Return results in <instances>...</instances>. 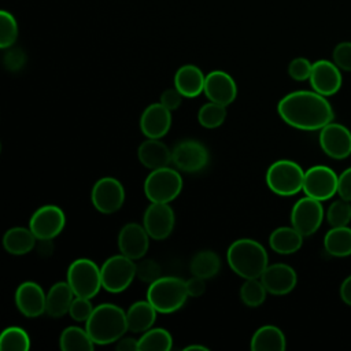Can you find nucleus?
I'll list each match as a JSON object with an SVG mask.
<instances>
[{"mask_svg":"<svg viewBox=\"0 0 351 351\" xmlns=\"http://www.w3.org/2000/svg\"><path fill=\"white\" fill-rule=\"evenodd\" d=\"M137 158L149 170L167 167L173 162L171 149L160 138H147L143 141L137 148Z\"/></svg>","mask_w":351,"mask_h":351,"instance_id":"nucleus-22","label":"nucleus"},{"mask_svg":"<svg viewBox=\"0 0 351 351\" xmlns=\"http://www.w3.org/2000/svg\"><path fill=\"white\" fill-rule=\"evenodd\" d=\"M226 261L229 267L243 278H259L269 265L265 247L252 239L234 240L228 251Z\"/></svg>","mask_w":351,"mask_h":351,"instance_id":"nucleus-3","label":"nucleus"},{"mask_svg":"<svg viewBox=\"0 0 351 351\" xmlns=\"http://www.w3.org/2000/svg\"><path fill=\"white\" fill-rule=\"evenodd\" d=\"M326 221L332 228L347 226L351 221V202L341 197L335 200L326 210Z\"/></svg>","mask_w":351,"mask_h":351,"instance_id":"nucleus-36","label":"nucleus"},{"mask_svg":"<svg viewBox=\"0 0 351 351\" xmlns=\"http://www.w3.org/2000/svg\"><path fill=\"white\" fill-rule=\"evenodd\" d=\"M156 310L148 300L134 302L126 311L128 330L133 333H144L151 329L156 319Z\"/></svg>","mask_w":351,"mask_h":351,"instance_id":"nucleus-25","label":"nucleus"},{"mask_svg":"<svg viewBox=\"0 0 351 351\" xmlns=\"http://www.w3.org/2000/svg\"><path fill=\"white\" fill-rule=\"evenodd\" d=\"M313 63L306 58H295L288 66V74L295 81H306L310 78Z\"/></svg>","mask_w":351,"mask_h":351,"instance_id":"nucleus-41","label":"nucleus"},{"mask_svg":"<svg viewBox=\"0 0 351 351\" xmlns=\"http://www.w3.org/2000/svg\"><path fill=\"white\" fill-rule=\"evenodd\" d=\"M173 347V337L163 328H151L138 339V351H169Z\"/></svg>","mask_w":351,"mask_h":351,"instance_id":"nucleus-32","label":"nucleus"},{"mask_svg":"<svg viewBox=\"0 0 351 351\" xmlns=\"http://www.w3.org/2000/svg\"><path fill=\"white\" fill-rule=\"evenodd\" d=\"M337 195L351 202V167H347L340 176H339V184H337Z\"/></svg>","mask_w":351,"mask_h":351,"instance_id":"nucleus-43","label":"nucleus"},{"mask_svg":"<svg viewBox=\"0 0 351 351\" xmlns=\"http://www.w3.org/2000/svg\"><path fill=\"white\" fill-rule=\"evenodd\" d=\"M226 119V106L215 101H208L197 111V121L206 129H215Z\"/></svg>","mask_w":351,"mask_h":351,"instance_id":"nucleus-34","label":"nucleus"},{"mask_svg":"<svg viewBox=\"0 0 351 351\" xmlns=\"http://www.w3.org/2000/svg\"><path fill=\"white\" fill-rule=\"evenodd\" d=\"M318 143L324 154L341 160L351 155V132L341 123L329 122L319 130Z\"/></svg>","mask_w":351,"mask_h":351,"instance_id":"nucleus-13","label":"nucleus"},{"mask_svg":"<svg viewBox=\"0 0 351 351\" xmlns=\"http://www.w3.org/2000/svg\"><path fill=\"white\" fill-rule=\"evenodd\" d=\"M171 126V111L162 103L149 104L140 117V130L147 138H162Z\"/></svg>","mask_w":351,"mask_h":351,"instance_id":"nucleus-21","label":"nucleus"},{"mask_svg":"<svg viewBox=\"0 0 351 351\" xmlns=\"http://www.w3.org/2000/svg\"><path fill=\"white\" fill-rule=\"evenodd\" d=\"M90 199L93 207L99 213H117L125 202L123 185L114 177H103L95 182L90 192Z\"/></svg>","mask_w":351,"mask_h":351,"instance_id":"nucleus-12","label":"nucleus"},{"mask_svg":"<svg viewBox=\"0 0 351 351\" xmlns=\"http://www.w3.org/2000/svg\"><path fill=\"white\" fill-rule=\"evenodd\" d=\"M0 348L11 351H26L30 348V337L19 326H8L0 335Z\"/></svg>","mask_w":351,"mask_h":351,"instance_id":"nucleus-33","label":"nucleus"},{"mask_svg":"<svg viewBox=\"0 0 351 351\" xmlns=\"http://www.w3.org/2000/svg\"><path fill=\"white\" fill-rule=\"evenodd\" d=\"M37 237L30 228L15 226L8 229L3 236V247L11 255H26L37 244Z\"/></svg>","mask_w":351,"mask_h":351,"instance_id":"nucleus-27","label":"nucleus"},{"mask_svg":"<svg viewBox=\"0 0 351 351\" xmlns=\"http://www.w3.org/2000/svg\"><path fill=\"white\" fill-rule=\"evenodd\" d=\"M103 288L111 293L123 292L136 278V263L123 254L112 255L100 267Z\"/></svg>","mask_w":351,"mask_h":351,"instance_id":"nucleus-8","label":"nucleus"},{"mask_svg":"<svg viewBox=\"0 0 351 351\" xmlns=\"http://www.w3.org/2000/svg\"><path fill=\"white\" fill-rule=\"evenodd\" d=\"M339 176L328 166L315 165L304 171L303 192L319 202L329 200L337 193Z\"/></svg>","mask_w":351,"mask_h":351,"instance_id":"nucleus-9","label":"nucleus"},{"mask_svg":"<svg viewBox=\"0 0 351 351\" xmlns=\"http://www.w3.org/2000/svg\"><path fill=\"white\" fill-rule=\"evenodd\" d=\"M162 274L160 266L158 262L152 261V259H140L138 263H136V277L143 281V282H154L155 280H158Z\"/></svg>","mask_w":351,"mask_h":351,"instance_id":"nucleus-38","label":"nucleus"},{"mask_svg":"<svg viewBox=\"0 0 351 351\" xmlns=\"http://www.w3.org/2000/svg\"><path fill=\"white\" fill-rule=\"evenodd\" d=\"M325 251L336 258L351 255V228L337 226L328 230L324 236Z\"/></svg>","mask_w":351,"mask_h":351,"instance_id":"nucleus-29","label":"nucleus"},{"mask_svg":"<svg viewBox=\"0 0 351 351\" xmlns=\"http://www.w3.org/2000/svg\"><path fill=\"white\" fill-rule=\"evenodd\" d=\"M36 247H37L38 254L43 255V256H49L52 254V251H53L52 240H38Z\"/></svg>","mask_w":351,"mask_h":351,"instance_id":"nucleus-48","label":"nucleus"},{"mask_svg":"<svg viewBox=\"0 0 351 351\" xmlns=\"http://www.w3.org/2000/svg\"><path fill=\"white\" fill-rule=\"evenodd\" d=\"M186 291L189 298H200L206 292V280L197 276H192L186 280Z\"/></svg>","mask_w":351,"mask_h":351,"instance_id":"nucleus-45","label":"nucleus"},{"mask_svg":"<svg viewBox=\"0 0 351 351\" xmlns=\"http://www.w3.org/2000/svg\"><path fill=\"white\" fill-rule=\"evenodd\" d=\"M182 99H184V96H182L181 92L174 86V88H170V89H166L165 92H162L159 103H162V104H163L166 108H169L170 111H174V110H177V108L181 106Z\"/></svg>","mask_w":351,"mask_h":351,"instance_id":"nucleus-42","label":"nucleus"},{"mask_svg":"<svg viewBox=\"0 0 351 351\" xmlns=\"http://www.w3.org/2000/svg\"><path fill=\"white\" fill-rule=\"evenodd\" d=\"M206 75L195 64H184L174 74V86L184 97L193 99L204 90Z\"/></svg>","mask_w":351,"mask_h":351,"instance_id":"nucleus-23","label":"nucleus"},{"mask_svg":"<svg viewBox=\"0 0 351 351\" xmlns=\"http://www.w3.org/2000/svg\"><path fill=\"white\" fill-rule=\"evenodd\" d=\"M189 298L186 281L174 276H162L149 284L147 300L158 313L170 314L180 310Z\"/></svg>","mask_w":351,"mask_h":351,"instance_id":"nucleus-4","label":"nucleus"},{"mask_svg":"<svg viewBox=\"0 0 351 351\" xmlns=\"http://www.w3.org/2000/svg\"><path fill=\"white\" fill-rule=\"evenodd\" d=\"M340 298L346 304L351 306V274L340 285Z\"/></svg>","mask_w":351,"mask_h":351,"instance_id":"nucleus-47","label":"nucleus"},{"mask_svg":"<svg viewBox=\"0 0 351 351\" xmlns=\"http://www.w3.org/2000/svg\"><path fill=\"white\" fill-rule=\"evenodd\" d=\"M191 350H202V351H208L207 347L200 346V344H191V346H185L184 351H191Z\"/></svg>","mask_w":351,"mask_h":351,"instance_id":"nucleus-49","label":"nucleus"},{"mask_svg":"<svg viewBox=\"0 0 351 351\" xmlns=\"http://www.w3.org/2000/svg\"><path fill=\"white\" fill-rule=\"evenodd\" d=\"M304 170L289 159L273 162L266 171V184L278 196H293L303 189Z\"/></svg>","mask_w":351,"mask_h":351,"instance_id":"nucleus-5","label":"nucleus"},{"mask_svg":"<svg viewBox=\"0 0 351 351\" xmlns=\"http://www.w3.org/2000/svg\"><path fill=\"white\" fill-rule=\"evenodd\" d=\"M15 304L22 315L37 318L47 310V293L37 282L25 281L15 291Z\"/></svg>","mask_w":351,"mask_h":351,"instance_id":"nucleus-18","label":"nucleus"},{"mask_svg":"<svg viewBox=\"0 0 351 351\" xmlns=\"http://www.w3.org/2000/svg\"><path fill=\"white\" fill-rule=\"evenodd\" d=\"M75 298L71 287L67 281L55 282L47 292V310L45 313L51 318H60L70 310L71 302Z\"/></svg>","mask_w":351,"mask_h":351,"instance_id":"nucleus-24","label":"nucleus"},{"mask_svg":"<svg viewBox=\"0 0 351 351\" xmlns=\"http://www.w3.org/2000/svg\"><path fill=\"white\" fill-rule=\"evenodd\" d=\"M281 119L299 130H321L333 121L335 111L326 96L315 90H295L285 95L277 106Z\"/></svg>","mask_w":351,"mask_h":351,"instance_id":"nucleus-1","label":"nucleus"},{"mask_svg":"<svg viewBox=\"0 0 351 351\" xmlns=\"http://www.w3.org/2000/svg\"><path fill=\"white\" fill-rule=\"evenodd\" d=\"M18 37V25L15 18L7 12L0 11V48L11 47Z\"/></svg>","mask_w":351,"mask_h":351,"instance_id":"nucleus-37","label":"nucleus"},{"mask_svg":"<svg viewBox=\"0 0 351 351\" xmlns=\"http://www.w3.org/2000/svg\"><path fill=\"white\" fill-rule=\"evenodd\" d=\"M324 221L322 202L304 196L299 199L291 210V225L303 236L315 233Z\"/></svg>","mask_w":351,"mask_h":351,"instance_id":"nucleus-11","label":"nucleus"},{"mask_svg":"<svg viewBox=\"0 0 351 351\" xmlns=\"http://www.w3.org/2000/svg\"><path fill=\"white\" fill-rule=\"evenodd\" d=\"M176 223V215L169 203H151L143 215V225L154 240L167 239Z\"/></svg>","mask_w":351,"mask_h":351,"instance_id":"nucleus-15","label":"nucleus"},{"mask_svg":"<svg viewBox=\"0 0 351 351\" xmlns=\"http://www.w3.org/2000/svg\"><path fill=\"white\" fill-rule=\"evenodd\" d=\"M266 293L261 278H247L240 288V299L248 307H259L265 302Z\"/></svg>","mask_w":351,"mask_h":351,"instance_id":"nucleus-35","label":"nucleus"},{"mask_svg":"<svg viewBox=\"0 0 351 351\" xmlns=\"http://www.w3.org/2000/svg\"><path fill=\"white\" fill-rule=\"evenodd\" d=\"M66 225L63 210L55 204H45L37 208L29 221V228L37 240H53L62 233Z\"/></svg>","mask_w":351,"mask_h":351,"instance_id":"nucleus-10","label":"nucleus"},{"mask_svg":"<svg viewBox=\"0 0 351 351\" xmlns=\"http://www.w3.org/2000/svg\"><path fill=\"white\" fill-rule=\"evenodd\" d=\"M59 346L63 351H93L95 343L86 329L67 326L59 337Z\"/></svg>","mask_w":351,"mask_h":351,"instance_id":"nucleus-30","label":"nucleus"},{"mask_svg":"<svg viewBox=\"0 0 351 351\" xmlns=\"http://www.w3.org/2000/svg\"><path fill=\"white\" fill-rule=\"evenodd\" d=\"M66 278L75 296L92 299L103 288L100 267L88 258L73 261L67 269Z\"/></svg>","mask_w":351,"mask_h":351,"instance_id":"nucleus-6","label":"nucleus"},{"mask_svg":"<svg viewBox=\"0 0 351 351\" xmlns=\"http://www.w3.org/2000/svg\"><path fill=\"white\" fill-rule=\"evenodd\" d=\"M173 163L176 167L185 173H196L204 169L208 163L210 155L207 148L196 140H184L173 149Z\"/></svg>","mask_w":351,"mask_h":351,"instance_id":"nucleus-14","label":"nucleus"},{"mask_svg":"<svg viewBox=\"0 0 351 351\" xmlns=\"http://www.w3.org/2000/svg\"><path fill=\"white\" fill-rule=\"evenodd\" d=\"M115 348L118 351H137L138 350V340L133 337H121L117 341Z\"/></svg>","mask_w":351,"mask_h":351,"instance_id":"nucleus-46","label":"nucleus"},{"mask_svg":"<svg viewBox=\"0 0 351 351\" xmlns=\"http://www.w3.org/2000/svg\"><path fill=\"white\" fill-rule=\"evenodd\" d=\"M95 307L90 303V299L88 298H81V296H75L71 302L69 314L74 321L78 322H86L88 318L92 315Z\"/></svg>","mask_w":351,"mask_h":351,"instance_id":"nucleus-39","label":"nucleus"},{"mask_svg":"<svg viewBox=\"0 0 351 351\" xmlns=\"http://www.w3.org/2000/svg\"><path fill=\"white\" fill-rule=\"evenodd\" d=\"M143 188L151 203H170L181 193L182 178L177 170L167 166L151 170Z\"/></svg>","mask_w":351,"mask_h":351,"instance_id":"nucleus-7","label":"nucleus"},{"mask_svg":"<svg viewBox=\"0 0 351 351\" xmlns=\"http://www.w3.org/2000/svg\"><path fill=\"white\" fill-rule=\"evenodd\" d=\"M23 63H25V55L19 49H11L4 56V66L11 71L19 70L23 66Z\"/></svg>","mask_w":351,"mask_h":351,"instance_id":"nucleus-44","label":"nucleus"},{"mask_svg":"<svg viewBox=\"0 0 351 351\" xmlns=\"http://www.w3.org/2000/svg\"><path fill=\"white\" fill-rule=\"evenodd\" d=\"M85 329L95 344L117 343L128 330L126 311L114 303H101L85 322Z\"/></svg>","mask_w":351,"mask_h":351,"instance_id":"nucleus-2","label":"nucleus"},{"mask_svg":"<svg viewBox=\"0 0 351 351\" xmlns=\"http://www.w3.org/2000/svg\"><path fill=\"white\" fill-rule=\"evenodd\" d=\"M219 269H221V259L217 255V252L210 250H204L195 254L189 263V270L192 276H197L204 280L215 277Z\"/></svg>","mask_w":351,"mask_h":351,"instance_id":"nucleus-31","label":"nucleus"},{"mask_svg":"<svg viewBox=\"0 0 351 351\" xmlns=\"http://www.w3.org/2000/svg\"><path fill=\"white\" fill-rule=\"evenodd\" d=\"M149 239L144 225L129 222L118 233V250L125 256L140 261L148 251Z\"/></svg>","mask_w":351,"mask_h":351,"instance_id":"nucleus-17","label":"nucleus"},{"mask_svg":"<svg viewBox=\"0 0 351 351\" xmlns=\"http://www.w3.org/2000/svg\"><path fill=\"white\" fill-rule=\"evenodd\" d=\"M303 234L299 233L292 225L280 226L274 229L269 236L270 248L281 255H291L300 250L303 244Z\"/></svg>","mask_w":351,"mask_h":351,"instance_id":"nucleus-26","label":"nucleus"},{"mask_svg":"<svg viewBox=\"0 0 351 351\" xmlns=\"http://www.w3.org/2000/svg\"><path fill=\"white\" fill-rule=\"evenodd\" d=\"M250 347L254 351H284L287 348L285 335L274 325H263L252 335Z\"/></svg>","mask_w":351,"mask_h":351,"instance_id":"nucleus-28","label":"nucleus"},{"mask_svg":"<svg viewBox=\"0 0 351 351\" xmlns=\"http://www.w3.org/2000/svg\"><path fill=\"white\" fill-rule=\"evenodd\" d=\"M259 278L265 285L267 293H271L274 296H282L289 293L298 282L295 269L287 263L267 265Z\"/></svg>","mask_w":351,"mask_h":351,"instance_id":"nucleus-19","label":"nucleus"},{"mask_svg":"<svg viewBox=\"0 0 351 351\" xmlns=\"http://www.w3.org/2000/svg\"><path fill=\"white\" fill-rule=\"evenodd\" d=\"M332 59L341 71H351V41L339 43L333 48Z\"/></svg>","mask_w":351,"mask_h":351,"instance_id":"nucleus-40","label":"nucleus"},{"mask_svg":"<svg viewBox=\"0 0 351 351\" xmlns=\"http://www.w3.org/2000/svg\"><path fill=\"white\" fill-rule=\"evenodd\" d=\"M203 92L210 101L229 106L237 96V85L230 74L222 70H214L206 75Z\"/></svg>","mask_w":351,"mask_h":351,"instance_id":"nucleus-20","label":"nucleus"},{"mask_svg":"<svg viewBox=\"0 0 351 351\" xmlns=\"http://www.w3.org/2000/svg\"><path fill=\"white\" fill-rule=\"evenodd\" d=\"M308 81L313 90L328 97L337 93L341 88V70L335 64L333 60L319 59L313 63Z\"/></svg>","mask_w":351,"mask_h":351,"instance_id":"nucleus-16","label":"nucleus"}]
</instances>
